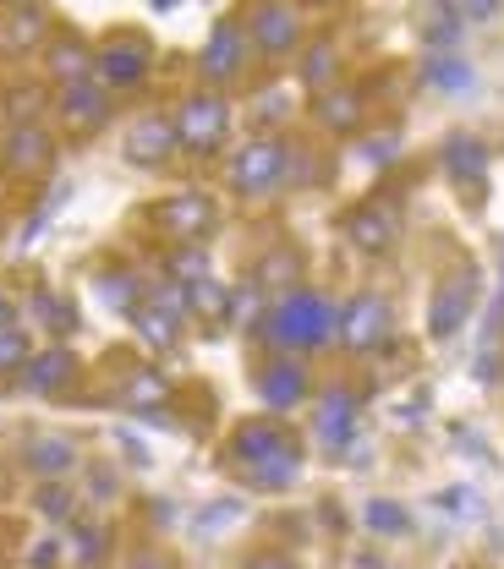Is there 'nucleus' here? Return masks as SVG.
Instances as JSON below:
<instances>
[{"label": "nucleus", "instance_id": "nucleus-44", "mask_svg": "<svg viewBox=\"0 0 504 569\" xmlns=\"http://www.w3.org/2000/svg\"><path fill=\"white\" fill-rule=\"evenodd\" d=\"M241 569H302V565H296L290 553H253Z\"/></svg>", "mask_w": 504, "mask_h": 569}, {"label": "nucleus", "instance_id": "nucleus-37", "mask_svg": "<svg viewBox=\"0 0 504 569\" xmlns=\"http://www.w3.org/2000/svg\"><path fill=\"white\" fill-rule=\"evenodd\" d=\"M230 520H241V498H215V503L192 520V531H198V537H209V531H225Z\"/></svg>", "mask_w": 504, "mask_h": 569}, {"label": "nucleus", "instance_id": "nucleus-39", "mask_svg": "<svg viewBox=\"0 0 504 569\" xmlns=\"http://www.w3.org/2000/svg\"><path fill=\"white\" fill-rule=\"evenodd\" d=\"M438 509L455 515V520H472V515H477V493H472V488H444V493H438Z\"/></svg>", "mask_w": 504, "mask_h": 569}, {"label": "nucleus", "instance_id": "nucleus-10", "mask_svg": "<svg viewBox=\"0 0 504 569\" xmlns=\"http://www.w3.org/2000/svg\"><path fill=\"white\" fill-rule=\"evenodd\" d=\"M472 301H477V274H472V269H461V274H449V280L438 284L433 301H428V335L433 340L461 335L466 318H472Z\"/></svg>", "mask_w": 504, "mask_h": 569}, {"label": "nucleus", "instance_id": "nucleus-21", "mask_svg": "<svg viewBox=\"0 0 504 569\" xmlns=\"http://www.w3.org/2000/svg\"><path fill=\"white\" fill-rule=\"evenodd\" d=\"M444 176L455 187H477L488 176V148L477 138H466V132H455V138L444 142Z\"/></svg>", "mask_w": 504, "mask_h": 569}, {"label": "nucleus", "instance_id": "nucleus-35", "mask_svg": "<svg viewBox=\"0 0 504 569\" xmlns=\"http://www.w3.org/2000/svg\"><path fill=\"white\" fill-rule=\"evenodd\" d=\"M33 509H39L45 520H72V515H77V498H72V488H61V482H39Z\"/></svg>", "mask_w": 504, "mask_h": 569}, {"label": "nucleus", "instance_id": "nucleus-47", "mask_svg": "<svg viewBox=\"0 0 504 569\" xmlns=\"http://www.w3.org/2000/svg\"><path fill=\"white\" fill-rule=\"evenodd\" d=\"M132 569H176L170 559H159V553H144V559H132Z\"/></svg>", "mask_w": 504, "mask_h": 569}, {"label": "nucleus", "instance_id": "nucleus-1", "mask_svg": "<svg viewBox=\"0 0 504 569\" xmlns=\"http://www.w3.org/2000/svg\"><path fill=\"white\" fill-rule=\"evenodd\" d=\"M258 329H264L280 351H318V346H329V340H335L340 312L329 307V296H318V290L296 284V290H286V296L258 318Z\"/></svg>", "mask_w": 504, "mask_h": 569}, {"label": "nucleus", "instance_id": "nucleus-24", "mask_svg": "<svg viewBox=\"0 0 504 569\" xmlns=\"http://www.w3.org/2000/svg\"><path fill=\"white\" fill-rule=\"evenodd\" d=\"M165 400H170V378H165L159 367H138V372L127 378V406H132L138 417H159Z\"/></svg>", "mask_w": 504, "mask_h": 569}, {"label": "nucleus", "instance_id": "nucleus-32", "mask_svg": "<svg viewBox=\"0 0 504 569\" xmlns=\"http://www.w3.org/2000/svg\"><path fill=\"white\" fill-rule=\"evenodd\" d=\"M170 280H176V284L209 280V252H204L198 241H181V247L170 252Z\"/></svg>", "mask_w": 504, "mask_h": 569}, {"label": "nucleus", "instance_id": "nucleus-27", "mask_svg": "<svg viewBox=\"0 0 504 569\" xmlns=\"http://www.w3.org/2000/svg\"><path fill=\"white\" fill-rule=\"evenodd\" d=\"M144 290L148 284H138V274H127V269H105L99 274V301L116 307V312H127V318L144 307Z\"/></svg>", "mask_w": 504, "mask_h": 569}, {"label": "nucleus", "instance_id": "nucleus-22", "mask_svg": "<svg viewBox=\"0 0 504 569\" xmlns=\"http://www.w3.org/2000/svg\"><path fill=\"white\" fill-rule=\"evenodd\" d=\"M318 127L324 132H357L362 127V93L357 88H329V93H318Z\"/></svg>", "mask_w": 504, "mask_h": 569}, {"label": "nucleus", "instance_id": "nucleus-49", "mask_svg": "<svg viewBox=\"0 0 504 569\" xmlns=\"http://www.w3.org/2000/svg\"><path fill=\"white\" fill-rule=\"evenodd\" d=\"M0 493H6V471H0Z\"/></svg>", "mask_w": 504, "mask_h": 569}, {"label": "nucleus", "instance_id": "nucleus-8", "mask_svg": "<svg viewBox=\"0 0 504 569\" xmlns=\"http://www.w3.org/2000/svg\"><path fill=\"white\" fill-rule=\"evenodd\" d=\"M290 449H296V438L286 432V422L258 417V422H241L236 432H230L225 460L241 466V471H253V466H264V460H275V455H290Z\"/></svg>", "mask_w": 504, "mask_h": 569}, {"label": "nucleus", "instance_id": "nucleus-20", "mask_svg": "<svg viewBox=\"0 0 504 569\" xmlns=\"http://www.w3.org/2000/svg\"><path fill=\"white\" fill-rule=\"evenodd\" d=\"M45 71H50L61 88L88 82V77H93V50H88L77 33H56V39L45 44Z\"/></svg>", "mask_w": 504, "mask_h": 569}, {"label": "nucleus", "instance_id": "nucleus-2", "mask_svg": "<svg viewBox=\"0 0 504 569\" xmlns=\"http://www.w3.org/2000/svg\"><path fill=\"white\" fill-rule=\"evenodd\" d=\"M286 176H290V142H280V138H253L230 153V187L241 198H253V203L269 198V192H280Z\"/></svg>", "mask_w": 504, "mask_h": 569}, {"label": "nucleus", "instance_id": "nucleus-9", "mask_svg": "<svg viewBox=\"0 0 504 569\" xmlns=\"http://www.w3.org/2000/svg\"><path fill=\"white\" fill-rule=\"evenodd\" d=\"M215 219H219V209H215V198L209 192H170L159 209H154V224L165 230V236H176V241H198V236H209L215 230Z\"/></svg>", "mask_w": 504, "mask_h": 569}, {"label": "nucleus", "instance_id": "nucleus-38", "mask_svg": "<svg viewBox=\"0 0 504 569\" xmlns=\"http://www.w3.org/2000/svg\"><path fill=\"white\" fill-rule=\"evenodd\" d=\"M28 335L22 329H0V372H22V361H28Z\"/></svg>", "mask_w": 504, "mask_h": 569}, {"label": "nucleus", "instance_id": "nucleus-48", "mask_svg": "<svg viewBox=\"0 0 504 569\" xmlns=\"http://www.w3.org/2000/svg\"><path fill=\"white\" fill-rule=\"evenodd\" d=\"M148 6H154V11H170V6H181V0H148Z\"/></svg>", "mask_w": 504, "mask_h": 569}, {"label": "nucleus", "instance_id": "nucleus-11", "mask_svg": "<svg viewBox=\"0 0 504 569\" xmlns=\"http://www.w3.org/2000/svg\"><path fill=\"white\" fill-rule=\"evenodd\" d=\"M247 28L230 17V22H219L215 33H209V44H204V56H198V71H204V82L219 88V82H236L241 71H247Z\"/></svg>", "mask_w": 504, "mask_h": 569}, {"label": "nucleus", "instance_id": "nucleus-41", "mask_svg": "<svg viewBox=\"0 0 504 569\" xmlns=\"http://www.w3.org/2000/svg\"><path fill=\"white\" fill-rule=\"evenodd\" d=\"M395 148H401L395 132H378V138L362 142V159H367V164H389V159H395Z\"/></svg>", "mask_w": 504, "mask_h": 569}, {"label": "nucleus", "instance_id": "nucleus-19", "mask_svg": "<svg viewBox=\"0 0 504 569\" xmlns=\"http://www.w3.org/2000/svg\"><path fill=\"white\" fill-rule=\"evenodd\" d=\"M39 44H50V17H45V6H33V0L11 6L6 22H0V50H6V56H28V50H39Z\"/></svg>", "mask_w": 504, "mask_h": 569}, {"label": "nucleus", "instance_id": "nucleus-36", "mask_svg": "<svg viewBox=\"0 0 504 569\" xmlns=\"http://www.w3.org/2000/svg\"><path fill=\"white\" fill-rule=\"evenodd\" d=\"M39 110H45V88H11V93H6V116H11L17 127H33Z\"/></svg>", "mask_w": 504, "mask_h": 569}, {"label": "nucleus", "instance_id": "nucleus-15", "mask_svg": "<svg viewBox=\"0 0 504 569\" xmlns=\"http://www.w3.org/2000/svg\"><path fill=\"white\" fill-rule=\"evenodd\" d=\"M181 142H176V121L170 116H138L132 127H127V159L132 164H165L170 153H176Z\"/></svg>", "mask_w": 504, "mask_h": 569}, {"label": "nucleus", "instance_id": "nucleus-14", "mask_svg": "<svg viewBox=\"0 0 504 569\" xmlns=\"http://www.w3.org/2000/svg\"><path fill=\"white\" fill-rule=\"evenodd\" d=\"M258 400H264L269 411H296V406L307 400V367H302L296 356L269 361V367L258 372Z\"/></svg>", "mask_w": 504, "mask_h": 569}, {"label": "nucleus", "instance_id": "nucleus-46", "mask_svg": "<svg viewBox=\"0 0 504 569\" xmlns=\"http://www.w3.org/2000/svg\"><path fill=\"white\" fill-rule=\"evenodd\" d=\"M11 323H17V301L0 290V329H11Z\"/></svg>", "mask_w": 504, "mask_h": 569}, {"label": "nucleus", "instance_id": "nucleus-6", "mask_svg": "<svg viewBox=\"0 0 504 569\" xmlns=\"http://www.w3.org/2000/svg\"><path fill=\"white\" fill-rule=\"evenodd\" d=\"M148 61H154L148 39L116 33V39H105V44L93 50V82H99V88H138L148 77Z\"/></svg>", "mask_w": 504, "mask_h": 569}, {"label": "nucleus", "instance_id": "nucleus-43", "mask_svg": "<svg viewBox=\"0 0 504 569\" xmlns=\"http://www.w3.org/2000/svg\"><path fill=\"white\" fill-rule=\"evenodd\" d=\"M61 548H67V542H56V537H39V542H33V553H28V569H56Z\"/></svg>", "mask_w": 504, "mask_h": 569}, {"label": "nucleus", "instance_id": "nucleus-31", "mask_svg": "<svg viewBox=\"0 0 504 569\" xmlns=\"http://www.w3.org/2000/svg\"><path fill=\"white\" fill-rule=\"evenodd\" d=\"M461 28H466V22H461V11L438 0V11H433V17H428V28H423V39H428V44H433V56H444V50H455V44H461Z\"/></svg>", "mask_w": 504, "mask_h": 569}, {"label": "nucleus", "instance_id": "nucleus-50", "mask_svg": "<svg viewBox=\"0 0 504 569\" xmlns=\"http://www.w3.org/2000/svg\"><path fill=\"white\" fill-rule=\"evenodd\" d=\"M0 6H22V0H0Z\"/></svg>", "mask_w": 504, "mask_h": 569}, {"label": "nucleus", "instance_id": "nucleus-4", "mask_svg": "<svg viewBox=\"0 0 504 569\" xmlns=\"http://www.w3.org/2000/svg\"><path fill=\"white\" fill-rule=\"evenodd\" d=\"M389 335H395V312H389L384 296L367 290V296H352V301L340 307V329H335V340H340L346 351L367 356V351H378Z\"/></svg>", "mask_w": 504, "mask_h": 569}, {"label": "nucleus", "instance_id": "nucleus-34", "mask_svg": "<svg viewBox=\"0 0 504 569\" xmlns=\"http://www.w3.org/2000/svg\"><path fill=\"white\" fill-rule=\"evenodd\" d=\"M105 548H110V531H105V526H93V520H82V526H77L72 531V559L77 565H99V559H105Z\"/></svg>", "mask_w": 504, "mask_h": 569}, {"label": "nucleus", "instance_id": "nucleus-16", "mask_svg": "<svg viewBox=\"0 0 504 569\" xmlns=\"http://www.w3.org/2000/svg\"><path fill=\"white\" fill-rule=\"evenodd\" d=\"M77 460H82L77 443L72 438H61V432H33V438L22 443V466H28L39 482H61Z\"/></svg>", "mask_w": 504, "mask_h": 569}, {"label": "nucleus", "instance_id": "nucleus-25", "mask_svg": "<svg viewBox=\"0 0 504 569\" xmlns=\"http://www.w3.org/2000/svg\"><path fill=\"white\" fill-rule=\"evenodd\" d=\"M423 82H428V88H438V93H472L477 71L466 67V56L444 50V56H428V61H423Z\"/></svg>", "mask_w": 504, "mask_h": 569}, {"label": "nucleus", "instance_id": "nucleus-28", "mask_svg": "<svg viewBox=\"0 0 504 569\" xmlns=\"http://www.w3.org/2000/svg\"><path fill=\"white\" fill-rule=\"evenodd\" d=\"M132 329H138V340L154 346V351H170L176 340H181V318H170V312H159V307H138L132 312Z\"/></svg>", "mask_w": 504, "mask_h": 569}, {"label": "nucleus", "instance_id": "nucleus-45", "mask_svg": "<svg viewBox=\"0 0 504 569\" xmlns=\"http://www.w3.org/2000/svg\"><path fill=\"white\" fill-rule=\"evenodd\" d=\"M121 449L132 455V466H148V449L138 443V438H132V432H121Z\"/></svg>", "mask_w": 504, "mask_h": 569}, {"label": "nucleus", "instance_id": "nucleus-18", "mask_svg": "<svg viewBox=\"0 0 504 569\" xmlns=\"http://www.w3.org/2000/svg\"><path fill=\"white\" fill-rule=\"evenodd\" d=\"M61 121H67V132H99L110 121V93L93 77L61 88Z\"/></svg>", "mask_w": 504, "mask_h": 569}, {"label": "nucleus", "instance_id": "nucleus-3", "mask_svg": "<svg viewBox=\"0 0 504 569\" xmlns=\"http://www.w3.org/2000/svg\"><path fill=\"white\" fill-rule=\"evenodd\" d=\"M176 142L187 148V153H198V159H209L225 132H230V104H225V93L219 88H198V93H187L181 104H176Z\"/></svg>", "mask_w": 504, "mask_h": 569}, {"label": "nucleus", "instance_id": "nucleus-12", "mask_svg": "<svg viewBox=\"0 0 504 569\" xmlns=\"http://www.w3.org/2000/svg\"><path fill=\"white\" fill-rule=\"evenodd\" d=\"M346 241L357 252H367V258L389 252L401 241V213L389 209V203H378V198H367V203H357V209L346 213Z\"/></svg>", "mask_w": 504, "mask_h": 569}, {"label": "nucleus", "instance_id": "nucleus-13", "mask_svg": "<svg viewBox=\"0 0 504 569\" xmlns=\"http://www.w3.org/2000/svg\"><path fill=\"white\" fill-rule=\"evenodd\" d=\"M0 159H6V170L11 176H45L50 164H56V138L33 121V127H11V138L0 148Z\"/></svg>", "mask_w": 504, "mask_h": 569}, {"label": "nucleus", "instance_id": "nucleus-7", "mask_svg": "<svg viewBox=\"0 0 504 569\" xmlns=\"http://www.w3.org/2000/svg\"><path fill=\"white\" fill-rule=\"evenodd\" d=\"M357 411H362L357 395H352L346 383H329V389L318 395V406H313V438H318L329 455H346L352 438H357Z\"/></svg>", "mask_w": 504, "mask_h": 569}, {"label": "nucleus", "instance_id": "nucleus-17", "mask_svg": "<svg viewBox=\"0 0 504 569\" xmlns=\"http://www.w3.org/2000/svg\"><path fill=\"white\" fill-rule=\"evenodd\" d=\"M72 378H77V356L67 351V346H50V351L28 356L22 372H17V383H22L28 395H61Z\"/></svg>", "mask_w": 504, "mask_h": 569}, {"label": "nucleus", "instance_id": "nucleus-33", "mask_svg": "<svg viewBox=\"0 0 504 569\" xmlns=\"http://www.w3.org/2000/svg\"><path fill=\"white\" fill-rule=\"evenodd\" d=\"M28 312H33V318H45L56 335H72V323H77V318H72V301H61L56 290H33Z\"/></svg>", "mask_w": 504, "mask_h": 569}, {"label": "nucleus", "instance_id": "nucleus-26", "mask_svg": "<svg viewBox=\"0 0 504 569\" xmlns=\"http://www.w3.org/2000/svg\"><path fill=\"white\" fill-rule=\"evenodd\" d=\"M181 290H187V312H192V318H209V323L230 318V301H236V296H230V284H219L215 274L198 284H181Z\"/></svg>", "mask_w": 504, "mask_h": 569}, {"label": "nucleus", "instance_id": "nucleus-23", "mask_svg": "<svg viewBox=\"0 0 504 569\" xmlns=\"http://www.w3.org/2000/svg\"><path fill=\"white\" fill-rule=\"evenodd\" d=\"M335 77H340V50H335V44H324V39H318V44H307V50H302V67H296V82H302V88L329 93V88H335Z\"/></svg>", "mask_w": 504, "mask_h": 569}, {"label": "nucleus", "instance_id": "nucleus-29", "mask_svg": "<svg viewBox=\"0 0 504 569\" xmlns=\"http://www.w3.org/2000/svg\"><path fill=\"white\" fill-rule=\"evenodd\" d=\"M362 526H367L373 537H406V531H412V515H406L395 498H367V503H362Z\"/></svg>", "mask_w": 504, "mask_h": 569}, {"label": "nucleus", "instance_id": "nucleus-40", "mask_svg": "<svg viewBox=\"0 0 504 569\" xmlns=\"http://www.w3.org/2000/svg\"><path fill=\"white\" fill-rule=\"evenodd\" d=\"M286 116H290V93H286V88L258 93V121H286Z\"/></svg>", "mask_w": 504, "mask_h": 569}, {"label": "nucleus", "instance_id": "nucleus-30", "mask_svg": "<svg viewBox=\"0 0 504 569\" xmlns=\"http://www.w3.org/2000/svg\"><path fill=\"white\" fill-rule=\"evenodd\" d=\"M296 284H302V258H296L290 247H275V252L258 263V290H280V296H286Z\"/></svg>", "mask_w": 504, "mask_h": 569}, {"label": "nucleus", "instance_id": "nucleus-42", "mask_svg": "<svg viewBox=\"0 0 504 569\" xmlns=\"http://www.w3.org/2000/svg\"><path fill=\"white\" fill-rule=\"evenodd\" d=\"M455 11H461V22H494L504 11V0H461Z\"/></svg>", "mask_w": 504, "mask_h": 569}, {"label": "nucleus", "instance_id": "nucleus-5", "mask_svg": "<svg viewBox=\"0 0 504 569\" xmlns=\"http://www.w3.org/2000/svg\"><path fill=\"white\" fill-rule=\"evenodd\" d=\"M241 28H247V44L264 61H280V56H290L302 44V22H296V11H290L286 0H258Z\"/></svg>", "mask_w": 504, "mask_h": 569}]
</instances>
